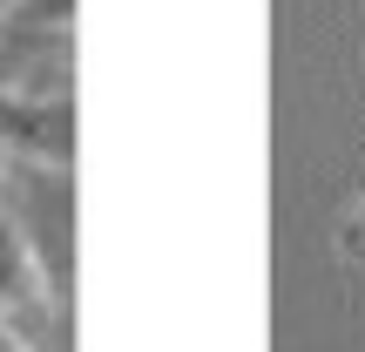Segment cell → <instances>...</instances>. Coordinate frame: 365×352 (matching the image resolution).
<instances>
[{
  "label": "cell",
  "mask_w": 365,
  "mask_h": 352,
  "mask_svg": "<svg viewBox=\"0 0 365 352\" xmlns=\"http://www.w3.org/2000/svg\"><path fill=\"white\" fill-rule=\"evenodd\" d=\"M0 318L27 339H48L61 326V278L41 258L34 231L0 203Z\"/></svg>",
  "instance_id": "cell-1"
},
{
  "label": "cell",
  "mask_w": 365,
  "mask_h": 352,
  "mask_svg": "<svg viewBox=\"0 0 365 352\" xmlns=\"http://www.w3.org/2000/svg\"><path fill=\"white\" fill-rule=\"evenodd\" d=\"M0 149L27 170H75V102L41 89H14L0 81Z\"/></svg>",
  "instance_id": "cell-2"
},
{
  "label": "cell",
  "mask_w": 365,
  "mask_h": 352,
  "mask_svg": "<svg viewBox=\"0 0 365 352\" xmlns=\"http://www.w3.org/2000/svg\"><path fill=\"white\" fill-rule=\"evenodd\" d=\"M75 7L81 0H14L0 14V41L34 61H68L75 54Z\"/></svg>",
  "instance_id": "cell-3"
},
{
  "label": "cell",
  "mask_w": 365,
  "mask_h": 352,
  "mask_svg": "<svg viewBox=\"0 0 365 352\" xmlns=\"http://www.w3.org/2000/svg\"><path fill=\"white\" fill-rule=\"evenodd\" d=\"M331 251H339L345 264H352V271L365 278V190L352 196V203L339 210V231H331Z\"/></svg>",
  "instance_id": "cell-4"
},
{
  "label": "cell",
  "mask_w": 365,
  "mask_h": 352,
  "mask_svg": "<svg viewBox=\"0 0 365 352\" xmlns=\"http://www.w3.org/2000/svg\"><path fill=\"white\" fill-rule=\"evenodd\" d=\"M7 7H14V0H0V14H7Z\"/></svg>",
  "instance_id": "cell-5"
}]
</instances>
